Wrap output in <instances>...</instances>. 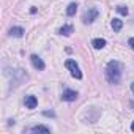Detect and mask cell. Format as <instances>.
<instances>
[{
    "label": "cell",
    "instance_id": "obj_1",
    "mask_svg": "<svg viewBox=\"0 0 134 134\" xmlns=\"http://www.w3.org/2000/svg\"><path fill=\"white\" fill-rule=\"evenodd\" d=\"M106 77L110 84H118L121 77V65L117 60H110L106 66Z\"/></svg>",
    "mask_w": 134,
    "mask_h": 134
},
{
    "label": "cell",
    "instance_id": "obj_2",
    "mask_svg": "<svg viewBox=\"0 0 134 134\" xmlns=\"http://www.w3.org/2000/svg\"><path fill=\"white\" fill-rule=\"evenodd\" d=\"M65 66L71 71V76H73V77H76V79H81V77H82V73H81L79 66H77V63H76L74 60H66Z\"/></svg>",
    "mask_w": 134,
    "mask_h": 134
},
{
    "label": "cell",
    "instance_id": "obj_3",
    "mask_svg": "<svg viewBox=\"0 0 134 134\" xmlns=\"http://www.w3.org/2000/svg\"><path fill=\"white\" fill-rule=\"evenodd\" d=\"M98 10L96 8H88L85 13H84V16H82V21H84V24H92L96 18H98Z\"/></svg>",
    "mask_w": 134,
    "mask_h": 134
},
{
    "label": "cell",
    "instance_id": "obj_4",
    "mask_svg": "<svg viewBox=\"0 0 134 134\" xmlns=\"http://www.w3.org/2000/svg\"><path fill=\"white\" fill-rule=\"evenodd\" d=\"M30 60H32V65L35 66L36 70H40V71H41V70H44V68H46V65H44V62H43V60H41V58H40V57H38L36 54L30 55Z\"/></svg>",
    "mask_w": 134,
    "mask_h": 134
},
{
    "label": "cell",
    "instance_id": "obj_5",
    "mask_svg": "<svg viewBox=\"0 0 134 134\" xmlns=\"http://www.w3.org/2000/svg\"><path fill=\"white\" fill-rule=\"evenodd\" d=\"M62 99L63 101H68V103L76 101L77 99V92H74V90H65L63 95H62Z\"/></svg>",
    "mask_w": 134,
    "mask_h": 134
},
{
    "label": "cell",
    "instance_id": "obj_6",
    "mask_svg": "<svg viewBox=\"0 0 134 134\" xmlns=\"http://www.w3.org/2000/svg\"><path fill=\"white\" fill-rule=\"evenodd\" d=\"M36 106H38V99L35 96H32V95L25 96V107L27 109H35Z\"/></svg>",
    "mask_w": 134,
    "mask_h": 134
},
{
    "label": "cell",
    "instance_id": "obj_7",
    "mask_svg": "<svg viewBox=\"0 0 134 134\" xmlns=\"http://www.w3.org/2000/svg\"><path fill=\"white\" fill-rule=\"evenodd\" d=\"M24 33H25V32H24L22 27H13V29H10V35H11V36H16V38H21Z\"/></svg>",
    "mask_w": 134,
    "mask_h": 134
},
{
    "label": "cell",
    "instance_id": "obj_8",
    "mask_svg": "<svg viewBox=\"0 0 134 134\" xmlns=\"http://www.w3.org/2000/svg\"><path fill=\"white\" fill-rule=\"evenodd\" d=\"M73 25H63L62 29H58V33L60 35H65V36H70L71 33H73Z\"/></svg>",
    "mask_w": 134,
    "mask_h": 134
},
{
    "label": "cell",
    "instance_id": "obj_9",
    "mask_svg": "<svg viewBox=\"0 0 134 134\" xmlns=\"http://www.w3.org/2000/svg\"><path fill=\"white\" fill-rule=\"evenodd\" d=\"M92 44H93L95 49H103V47L106 46V40H103V38H95V40L92 41Z\"/></svg>",
    "mask_w": 134,
    "mask_h": 134
},
{
    "label": "cell",
    "instance_id": "obj_10",
    "mask_svg": "<svg viewBox=\"0 0 134 134\" xmlns=\"http://www.w3.org/2000/svg\"><path fill=\"white\" fill-rule=\"evenodd\" d=\"M30 131H32V132H51V128L43 126V125H36V126L30 128Z\"/></svg>",
    "mask_w": 134,
    "mask_h": 134
},
{
    "label": "cell",
    "instance_id": "obj_11",
    "mask_svg": "<svg viewBox=\"0 0 134 134\" xmlns=\"http://www.w3.org/2000/svg\"><path fill=\"white\" fill-rule=\"evenodd\" d=\"M76 11H77V3H70L68 8H66V14L68 16H74Z\"/></svg>",
    "mask_w": 134,
    "mask_h": 134
},
{
    "label": "cell",
    "instance_id": "obj_12",
    "mask_svg": "<svg viewBox=\"0 0 134 134\" xmlns=\"http://www.w3.org/2000/svg\"><path fill=\"white\" fill-rule=\"evenodd\" d=\"M121 27H123V22H121L120 19H112V29H114L115 32H120Z\"/></svg>",
    "mask_w": 134,
    "mask_h": 134
},
{
    "label": "cell",
    "instance_id": "obj_13",
    "mask_svg": "<svg viewBox=\"0 0 134 134\" xmlns=\"http://www.w3.org/2000/svg\"><path fill=\"white\" fill-rule=\"evenodd\" d=\"M117 11H118L120 14H123V16H128V8H126V7H123V5L117 7Z\"/></svg>",
    "mask_w": 134,
    "mask_h": 134
},
{
    "label": "cell",
    "instance_id": "obj_14",
    "mask_svg": "<svg viewBox=\"0 0 134 134\" xmlns=\"http://www.w3.org/2000/svg\"><path fill=\"white\" fill-rule=\"evenodd\" d=\"M129 46H131V49L134 51V38H131V40H129Z\"/></svg>",
    "mask_w": 134,
    "mask_h": 134
},
{
    "label": "cell",
    "instance_id": "obj_15",
    "mask_svg": "<svg viewBox=\"0 0 134 134\" xmlns=\"http://www.w3.org/2000/svg\"><path fill=\"white\" fill-rule=\"evenodd\" d=\"M44 115H47V117H49V115H51V117H54V112H44Z\"/></svg>",
    "mask_w": 134,
    "mask_h": 134
},
{
    "label": "cell",
    "instance_id": "obj_16",
    "mask_svg": "<svg viewBox=\"0 0 134 134\" xmlns=\"http://www.w3.org/2000/svg\"><path fill=\"white\" fill-rule=\"evenodd\" d=\"M131 90H132V93H134V82L131 84Z\"/></svg>",
    "mask_w": 134,
    "mask_h": 134
},
{
    "label": "cell",
    "instance_id": "obj_17",
    "mask_svg": "<svg viewBox=\"0 0 134 134\" xmlns=\"http://www.w3.org/2000/svg\"><path fill=\"white\" fill-rule=\"evenodd\" d=\"M131 129H132V131H134V121H132V125H131Z\"/></svg>",
    "mask_w": 134,
    "mask_h": 134
}]
</instances>
